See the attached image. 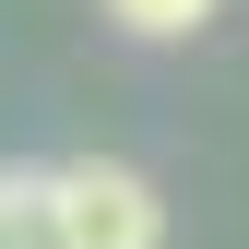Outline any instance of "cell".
<instances>
[{
  "mask_svg": "<svg viewBox=\"0 0 249 249\" xmlns=\"http://www.w3.org/2000/svg\"><path fill=\"white\" fill-rule=\"evenodd\" d=\"M48 190H59V249H166V202L119 154H71L48 166Z\"/></svg>",
  "mask_w": 249,
  "mask_h": 249,
  "instance_id": "cell-1",
  "label": "cell"
},
{
  "mask_svg": "<svg viewBox=\"0 0 249 249\" xmlns=\"http://www.w3.org/2000/svg\"><path fill=\"white\" fill-rule=\"evenodd\" d=\"M0 249H59V190H48V166H0Z\"/></svg>",
  "mask_w": 249,
  "mask_h": 249,
  "instance_id": "cell-2",
  "label": "cell"
},
{
  "mask_svg": "<svg viewBox=\"0 0 249 249\" xmlns=\"http://www.w3.org/2000/svg\"><path fill=\"white\" fill-rule=\"evenodd\" d=\"M213 12H226V0H107L119 36H202Z\"/></svg>",
  "mask_w": 249,
  "mask_h": 249,
  "instance_id": "cell-3",
  "label": "cell"
}]
</instances>
